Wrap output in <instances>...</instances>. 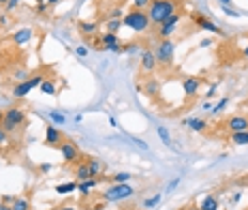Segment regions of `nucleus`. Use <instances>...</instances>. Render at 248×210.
<instances>
[{"instance_id": "29", "label": "nucleus", "mask_w": 248, "mask_h": 210, "mask_svg": "<svg viewBox=\"0 0 248 210\" xmlns=\"http://www.w3.org/2000/svg\"><path fill=\"white\" fill-rule=\"evenodd\" d=\"M122 52L128 54V56H133V54H141L143 49H141V43H124L122 45Z\"/></svg>"}, {"instance_id": "2", "label": "nucleus", "mask_w": 248, "mask_h": 210, "mask_svg": "<svg viewBox=\"0 0 248 210\" xmlns=\"http://www.w3.org/2000/svg\"><path fill=\"white\" fill-rule=\"evenodd\" d=\"M175 41L171 39H161L156 41V45H154V56H156V66L163 71L171 69L173 60H175Z\"/></svg>"}, {"instance_id": "26", "label": "nucleus", "mask_w": 248, "mask_h": 210, "mask_svg": "<svg viewBox=\"0 0 248 210\" xmlns=\"http://www.w3.org/2000/svg\"><path fill=\"white\" fill-rule=\"evenodd\" d=\"M156 133H158V137H161V142L167 148H173V142H171V133L167 131V127H163V125H158L156 127Z\"/></svg>"}, {"instance_id": "16", "label": "nucleus", "mask_w": 248, "mask_h": 210, "mask_svg": "<svg viewBox=\"0 0 248 210\" xmlns=\"http://www.w3.org/2000/svg\"><path fill=\"white\" fill-rule=\"evenodd\" d=\"M103 182V178H88V180H84V182H77V191H79V195H81V199H88L94 193V189L99 187V184Z\"/></svg>"}, {"instance_id": "22", "label": "nucleus", "mask_w": 248, "mask_h": 210, "mask_svg": "<svg viewBox=\"0 0 248 210\" xmlns=\"http://www.w3.org/2000/svg\"><path fill=\"white\" fill-rule=\"evenodd\" d=\"M229 142L235 146H248V129L246 131H235L229 133Z\"/></svg>"}, {"instance_id": "20", "label": "nucleus", "mask_w": 248, "mask_h": 210, "mask_svg": "<svg viewBox=\"0 0 248 210\" xmlns=\"http://www.w3.org/2000/svg\"><path fill=\"white\" fill-rule=\"evenodd\" d=\"M32 34H34L32 28H19V30H15L13 32V41L17 45H26L30 39H32Z\"/></svg>"}, {"instance_id": "36", "label": "nucleus", "mask_w": 248, "mask_h": 210, "mask_svg": "<svg viewBox=\"0 0 248 210\" xmlns=\"http://www.w3.org/2000/svg\"><path fill=\"white\" fill-rule=\"evenodd\" d=\"M223 13L229 15V17H240V11H235L233 7H223Z\"/></svg>"}, {"instance_id": "35", "label": "nucleus", "mask_w": 248, "mask_h": 210, "mask_svg": "<svg viewBox=\"0 0 248 210\" xmlns=\"http://www.w3.org/2000/svg\"><path fill=\"white\" fill-rule=\"evenodd\" d=\"M47 9H49V4H47V2H41V4H34V11H37L39 15H45V13H47Z\"/></svg>"}, {"instance_id": "27", "label": "nucleus", "mask_w": 248, "mask_h": 210, "mask_svg": "<svg viewBox=\"0 0 248 210\" xmlns=\"http://www.w3.org/2000/svg\"><path fill=\"white\" fill-rule=\"evenodd\" d=\"M39 90L43 92V95H51V97H54L56 92H58V84H56L54 80H45L43 84L39 86Z\"/></svg>"}, {"instance_id": "13", "label": "nucleus", "mask_w": 248, "mask_h": 210, "mask_svg": "<svg viewBox=\"0 0 248 210\" xmlns=\"http://www.w3.org/2000/svg\"><path fill=\"white\" fill-rule=\"evenodd\" d=\"M223 127L229 133L246 131L248 129V118H246V116H242V114H233V116H229L227 120H223Z\"/></svg>"}, {"instance_id": "14", "label": "nucleus", "mask_w": 248, "mask_h": 210, "mask_svg": "<svg viewBox=\"0 0 248 210\" xmlns=\"http://www.w3.org/2000/svg\"><path fill=\"white\" fill-rule=\"evenodd\" d=\"M201 78H184V81H182V90H184V97L186 99H195V97L199 95V88H201Z\"/></svg>"}, {"instance_id": "6", "label": "nucleus", "mask_w": 248, "mask_h": 210, "mask_svg": "<svg viewBox=\"0 0 248 210\" xmlns=\"http://www.w3.org/2000/svg\"><path fill=\"white\" fill-rule=\"evenodd\" d=\"M45 80H47V78H45V73L41 71V73L32 75L30 80H26V81H17V84H15V88L11 90L13 99H24V97H28L30 92H32L34 88H39V86L43 84Z\"/></svg>"}, {"instance_id": "1", "label": "nucleus", "mask_w": 248, "mask_h": 210, "mask_svg": "<svg viewBox=\"0 0 248 210\" xmlns=\"http://www.w3.org/2000/svg\"><path fill=\"white\" fill-rule=\"evenodd\" d=\"M182 7V0H152L148 7V17L152 22V26L163 24L169 15H173L178 9Z\"/></svg>"}, {"instance_id": "37", "label": "nucleus", "mask_w": 248, "mask_h": 210, "mask_svg": "<svg viewBox=\"0 0 248 210\" xmlns=\"http://www.w3.org/2000/svg\"><path fill=\"white\" fill-rule=\"evenodd\" d=\"M103 52H109V54H120L122 52V43H118V45H111V48H105Z\"/></svg>"}, {"instance_id": "56", "label": "nucleus", "mask_w": 248, "mask_h": 210, "mask_svg": "<svg viewBox=\"0 0 248 210\" xmlns=\"http://www.w3.org/2000/svg\"><path fill=\"white\" fill-rule=\"evenodd\" d=\"M0 131H4V129H2V122H0Z\"/></svg>"}, {"instance_id": "53", "label": "nucleus", "mask_w": 248, "mask_h": 210, "mask_svg": "<svg viewBox=\"0 0 248 210\" xmlns=\"http://www.w3.org/2000/svg\"><path fill=\"white\" fill-rule=\"evenodd\" d=\"M9 2V0H0V7H4V4H7Z\"/></svg>"}, {"instance_id": "54", "label": "nucleus", "mask_w": 248, "mask_h": 210, "mask_svg": "<svg viewBox=\"0 0 248 210\" xmlns=\"http://www.w3.org/2000/svg\"><path fill=\"white\" fill-rule=\"evenodd\" d=\"M2 118H4V112H0V122H2Z\"/></svg>"}, {"instance_id": "23", "label": "nucleus", "mask_w": 248, "mask_h": 210, "mask_svg": "<svg viewBox=\"0 0 248 210\" xmlns=\"http://www.w3.org/2000/svg\"><path fill=\"white\" fill-rule=\"evenodd\" d=\"M11 208L13 210H32V204H30V197L28 195H19V197H15V202L11 204Z\"/></svg>"}, {"instance_id": "32", "label": "nucleus", "mask_w": 248, "mask_h": 210, "mask_svg": "<svg viewBox=\"0 0 248 210\" xmlns=\"http://www.w3.org/2000/svg\"><path fill=\"white\" fill-rule=\"evenodd\" d=\"M150 2L152 0H133V9H139V11H148V7H150Z\"/></svg>"}, {"instance_id": "45", "label": "nucleus", "mask_w": 248, "mask_h": 210, "mask_svg": "<svg viewBox=\"0 0 248 210\" xmlns=\"http://www.w3.org/2000/svg\"><path fill=\"white\" fill-rule=\"evenodd\" d=\"M39 172L41 174H47V172H51V165H49V163H43V165L39 167Z\"/></svg>"}, {"instance_id": "44", "label": "nucleus", "mask_w": 248, "mask_h": 210, "mask_svg": "<svg viewBox=\"0 0 248 210\" xmlns=\"http://www.w3.org/2000/svg\"><path fill=\"white\" fill-rule=\"evenodd\" d=\"M9 24V13H2L0 15V26H7Z\"/></svg>"}, {"instance_id": "18", "label": "nucleus", "mask_w": 248, "mask_h": 210, "mask_svg": "<svg viewBox=\"0 0 248 210\" xmlns=\"http://www.w3.org/2000/svg\"><path fill=\"white\" fill-rule=\"evenodd\" d=\"M184 125L188 127L190 131H195V133H205L208 131V120H203V118H186Z\"/></svg>"}, {"instance_id": "50", "label": "nucleus", "mask_w": 248, "mask_h": 210, "mask_svg": "<svg viewBox=\"0 0 248 210\" xmlns=\"http://www.w3.org/2000/svg\"><path fill=\"white\" fill-rule=\"evenodd\" d=\"M242 56H244V58H248V43L244 45V48H242Z\"/></svg>"}, {"instance_id": "21", "label": "nucleus", "mask_w": 248, "mask_h": 210, "mask_svg": "<svg viewBox=\"0 0 248 210\" xmlns=\"http://www.w3.org/2000/svg\"><path fill=\"white\" fill-rule=\"evenodd\" d=\"M99 39H101V49L120 43V37H118V34H113V32H99Z\"/></svg>"}, {"instance_id": "40", "label": "nucleus", "mask_w": 248, "mask_h": 210, "mask_svg": "<svg viewBox=\"0 0 248 210\" xmlns=\"http://www.w3.org/2000/svg\"><path fill=\"white\" fill-rule=\"evenodd\" d=\"M9 142V133L7 131H0V146H4Z\"/></svg>"}, {"instance_id": "57", "label": "nucleus", "mask_w": 248, "mask_h": 210, "mask_svg": "<svg viewBox=\"0 0 248 210\" xmlns=\"http://www.w3.org/2000/svg\"><path fill=\"white\" fill-rule=\"evenodd\" d=\"M246 118H248V116H246Z\"/></svg>"}, {"instance_id": "8", "label": "nucleus", "mask_w": 248, "mask_h": 210, "mask_svg": "<svg viewBox=\"0 0 248 210\" xmlns=\"http://www.w3.org/2000/svg\"><path fill=\"white\" fill-rule=\"evenodd\" d=\"M60 155L62 159H64V165H71V163H75L77 161H81L84 159V155H81V150H79V146H77V142L75 140H64L60 144Z\"/></svg>"}, {"instance_id": "19", "label": "nucleus", "mask_w": 248, "mask_h": 210, "mask_svg": "<svg viewBox=\"0 0 248 210\" xmlns=\"http://www.w3.org/2000/svg\"><path fill=\"white\" fill-rule=\"evenodd\" d=\"M88 178H92V174H90V170H88L86 161L81 159V161L75 163V180L77 182H84V180H88Z\"/></svg>"}, {"instance_id": "3", "label": "nucleus", "mask_w": 248, "mask_h": 210, "mask_svg": "<svg viewBox=\"0 0 248 210\" xmlns=\"http://www.w3.org/2000/svg\"><path fill=\"white\" fill-rule=\"evenodd\" d=\"M122 26L131 28L133 32H148L152 22L148 17V11H139V9H131L128 13H124L122 17Z\"/></svg>"}, {"instance_id": "17", "label": "nucleus", "mask_w": 248, "mask_h": 210, "mask_svg": "<svg viewBox=\"0 0 248 210\" xmlns=\"http://www.w3.org/2000/svg\"><path fill=\"white\" fill-rule=\"evenodd\" d=\"M139 90H143L148 97H156L158 92H161V81H158L156 78H152V75H150L146 84H141V86H139Z\"/></svg>"}, {"instance_id": "9", "label": "nucleus", "mask_w": 248, "mask_h": 210, "mask_svg": "<svg viewBox=\"0 0 248 210\" xmlns=\"http://www.w3.org/2000/svg\"><path fill=\"white\" fill-rule=\"evenodd\" d=\"M190 22H193L197 28L205 30V32H212V34H223V30L216 26V24L212 22L210 17H205V15H201V13H197V11L190 13Z\"/></svg>"}, {"instance_id": "31", "label": "nucleus", "mask_w": 248, "mask_h": 210, "mask_svg": "<svg viewBox=\"0 0 248 210\" xmlns=\"http://www.w3.org/2000/svg\"><path fill=\"white\" fill-rule=\"evenodd\" d=\"M49 120L56 122V125H64V122H66V116L60 114V112H56V110H51V112H49Z\"/></svg>"}, {"instance_id": "5", "label": "nucleus", "mask_w": 248, "mask_h": 210, "mask_svg": "<svg viewBox=\"0 0 248 210\" xmlns=\"http://www.w3.org/2000/svg\"><path fill=\"white\" fill-rule=\"evenodd\" d=\"M135 195V189L131 187L128 182H122V184H109L105 191H101V199L103 202H124V199H131Z\"/></svg>"}, {"instance_id": "47", "label": "nucleus", "mask_w": 248, "mask_h": 210, "mask_svg": "<svg viewBox=\"0 0 248 210\" xmlns=\"http://www.w3.org/2000/svg\"><path fill=\"white\" fill-rule=\"evenodd\" d=\"M220 2V7H231V4H233V0H218Z\"/></svg>"}, {"instance_id": "25", "label": "nucleus", "mask_w": 248, "mask_h": 210, "mask_svg": "<svg viewBox=\"0 0 248 210\" xmlns=\"http://www.w3.org/2000/svg\"><path fill=\"white\" fill-rule=\"evenodd\" d=\"M201 210H218V197L216 195H205L203 202L199 204Z\"/></svg>"}, {"instance_id": "33", "label": "nucleus", "mask_w": 248, "mask_h": 210, "mask_svg": "<svg viewBox=\"0 0 248 210\" xmlns=\"http://www.w3.org/2000/svg\"><path fill=\"white\" fill-rule=\"evenodd\" d=\"M156 204H161V195H158V193H156V195H152V197H148L146 202H143V206L152 208V206H156Z\"/></svg>"}, {"instance_id": "41", "label": "nucleus", "mask_w": 248, "mask_h": 210, "mask_svg": "<svg viewBox=\"0 0 248 210\" xmlns=\"http://www.w3.org/2000/svg\"><path fill=\"white\" fill-rule=\"evenodd\" d=\"M103 208H107V202H103V199H101L99 204H94V206L88 208V210H103Z\"/></svg>"}, {"instance_id": "46", "label": "nucleus", "mask_w": 248, "mask_h": 210, "mask_svg": "<svg viewBox=\"0 0 248 210\" xmlns=\"http://www.w3.org/2000/svg\"><path fill=\"white\" fill-rule=\"evenodd\" d=\"M212 43H214V41H212V39H203V41H201L199 45H201V48H210Z\"/></svg>"}, {"instance_id": "12", "label": "nucleus", "mask_w": 248, "mask_h": 210, "mask_svg": "<svg viewBox=\"0 0 248 210\" xmlns=\"http://www.w3.org/2000/svg\"><path fill=\"white\" fill-rule=\"evenodd\" d=\"M99 28H101V24L94 22V19H90V22H88V19H79V22H77V32L88 41L99 34Z\"/></svg>"}, {"instance_id": "10", "label": "nucleus", "mask_w": 248, "mask_h": 210, "mask_svg": "<svg viewBox=\"0 0 248 210\" xmlns=\"http://www.w3.org/2000/svg\"><path fill=\"white\" fill-rule=\"evenodd\" d=\"M141 60H139V71L143 75H152L156 71V56H154V49H143L141 54Z\"/></svg>"}, {"instance_id": "52", "label": "nucleus", "mask_w": 248, "mask_h": 210, "mask_svg": "<svg viewBox=\"0 0 248 210\" xmlns=\"http://www.w3.org/2000/svg\"><path fill=\"white\" fill-rule=\"evenodd\" d=\"M203 110H205V112H210V110H212V103H210V101H208V103H203Z\"/></svg>"}, {"instance_id": "38", "label": "nucleus", "mask_w": 248, "mask_h": 210, "mask_svg": "<svg viewBox=\"0 0 248 210\" xmlns=\"http://www.w3.org/2000/svg\"><path fill=\"white\" fill-rule=\"evenodd\" d=\"M75 54L79 56V58H86V56H88V48H86V45H79V48L75 49Z\"/></svg>"}, {"instance_id": "28", "label": "nucleus", "mask_w": 248, "mask_h": 210, "mask_svg": "<svg viewBox=\"0 0 248 210\" xmlns=\"http://www.w3.org/2000/svg\"><path fill=\"white\" fill-rule=\"evenodd\" d=\"M120 28H122V19H105V32L118 34Z\"/></svg>"}, {"instance_id": "4", "label": "nucleus", "mask_w": 248, "mask_h": 210, "mask_svg": "<svg viewBox=\"0 0 248 210\" xmlns=\"http://www.w3.org/2000/svg\"><path fill=\"white\" fill-rule=\"evenodd\" d=\"M26 120H28V114H26V110L22 107H9V110H4V118H2V129L11 135L17 129H22L26 125Z\"/></svg>"}, {"instance_id": "39", "label": "nucleus", "mask_w": 248, "mask_h": 210, "mask_svg": "<svg viewBox=\"0 0 248 210\" xmlns=\"http://www.w3.org/2000/svg\"><path fill=\"white\" fill-rule=\"evenodd\" d=\"M56 210H79V206H75V204H62V206H56Z\"/></svg>"}, {"instance_id": "7", "label": "nucleus", "mask_w": 248, "mask_h": 210, "mask_svg": "<svg viewBox=\"0 0 248 210\" xmlns=\"http://www.w3.org/2000/svg\"><path fill=\"white\" fill-rule=\"evenodd\" d=\"M180 22H182V13L175 11L173 15H169L167 19H165L163 24H158L156 26V32H154V37H158V41L161 39H169L171 34L175 32V28L180 26Z\"/></svg>"}, {"instance_id": "34", "label": "nucleus", "mask_w": 248, "mask_h": 210, "mask_svg": "<svg viewBox=\"0 0 248 210\" xmlns=\"http://www.w3.org/2000/svg\"><path fill=\"white\" fill-rule=\"evenodd\" d=\"M19 2H22V0H9V2L4 4V13H11V11H15V9L19 7Z\"/></svg>"}, {"instance_id": "30", "label": "nucleus", "mask_w": 248, "mask_h": 210, "mask_svg": "<svg viewBox=\"0 0 248 210\" xmlns=\"http://www.w3.org/2000/svg\"><path fill=\"white\" fill-rule=\"evenodd\" d=\"M227 105H229V99H227V97H225V99H220L218 103H216L214 107H212V110H210V114H212V116L220 114V112H223V110H227Z\"/></svg>"}, {"instance_id": "43", "label": "nucleus", "mask_w": 248, "mask_h": 210, "mask_svg": "<svg viewBox=\"0 0 248 210\" xmlns=\"http://www.w3.org/2000/svg\"><path fill=\"white\" fill-rule=\"evenodd\" d=\"M214 95H216V84H212V86H210V90L205 92V97H208V101H210V99H212V97H214Z\"/></svg>"}, {"instance_id": "42", "label": "nucleus", "mask_w": 248, "mask_h": 210, "mask_svg": "<svg viewBox=\"0 0 248 210\" xmlns=\"http://www.w3.org/2000/svg\"><path fill=\"white\" fill-rule=\"evenodd\" d=\"M0 202H2V204H9V206H11V204L15 202V197H13V195H2V199H0Z\"/></svg>"}, {"instance_id": "51", "label": "nucleus", "mask_w": 248, "mask_h": 210, "mask_svg": "<svg viewBox=\"0 0 248 210\" xmlns=\"http://www.w3.org/2000/svg\"><path fill=\"white\" fill-rule=\"evenodd\" d=\"M0 210H13V208L9 206V204H2V202H0Z\"/></svg>"}, {"instance_id": "48", "label": "nucleus", "mask_w": 248, "mask_h": 210, "mask_svg": "<svg viewBox=\"0 0 248 210\" xmlns=\"http://www.w3.org/2000/svg\"><path fill=\"white\" fill-rule=\"evenodd\" d=\"M45 2H47V4H49V7H56V4H60V2H62V0H45Z\"/></svg>"}, {"instance_id": "11", "label": "nucleus", "mask_w": 248, "mask_h": 210, "mask_svg": "<svg viewBox=\"0 0 248 210\" xmlns=\"http://www.w3.org/2000/svg\"><path fill=\"white\" fill-rule=\"evenodd\" d=\"M66 137H64V133H62L56 125H47V129H45V146H49V148H60V144L64 142Z\"/></svg>"}, {"instance_id": "15", "label": "nucleus", "mask_w": 248, "mask_h": 210, "mask_svg": "<svg viewBox=\"0 0 248 210\" xmlns=\"http://www.w3.org/2000/svg\"><path fill=\"white\" fill-rule=\"evenodd\" d=\"M84 161H86L88 170H90V174H92V178H101V176H103V172L107 170L105 163H103L99 157H94V155H88V157L84 155Z\"/></svg>"}, {"instance_id": "49", "label": "nucleus", "mask_w": 248, "mask_h": 210, "mask_svg": "<svg viewBox=\"0 0 248 210\" xmlns=\"http://www.w3.org/2000/svg\"><path fill=\"white\" fill-rule=\"evenodd\" d=\"M186 210H201V208H199V204H188Z\"/></svg>"}, {"instance_id": "55", "label": "nucleus", "mask_w": 248, "mask_h": 210, "mask_svg": "<svg viewBox=\"0 0 248 210\" xmlns=\"http://www.w3.org/2000/svg\"><path fill=\"white\" fill-rule=\"evenodd\" d=\"M34 2H37V4H41V2H45V0H34Z\"/></svg>"}, {"instance_id": "24", "label": "nucleus", "mask_w": 248, "mask_h": 210, "mask_svg": "<svg viewBox=\"0 0 248 210\" xmlns=\"http://www.w3.org/2000/svg\"><path fill=\"white\" fill-rule=\"evenodd\" d=\"M73 191H77V180L56 184V193H58V195H69V193H73Z\"/></svg>"}]
</instances>
